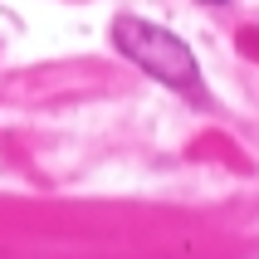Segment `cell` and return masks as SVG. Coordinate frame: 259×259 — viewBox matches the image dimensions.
Instances as JSON below:
<instances>
[{"label": "cell", "instance_id": "obj_1", "mask_svg": "<svg viewBox=\"0 0 259 259\" xmlns=\"http://www.w3.org/2000/svg\"><path fill=\"white\" fill-rule=\"evenodd\" d=\"M113 44L122 49V59H132L142 73H152L161 88H176L181 98H205V78L196 54L186 49L181 34L152 25L142 15H117L113 20Z\"/></svg>", "mask_w": 259, "mask_h": 259}]
</instances>
